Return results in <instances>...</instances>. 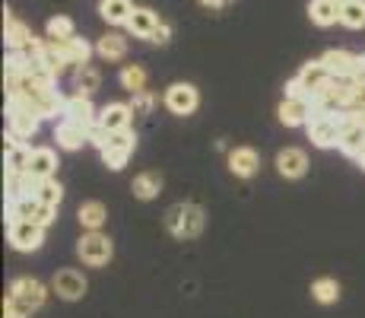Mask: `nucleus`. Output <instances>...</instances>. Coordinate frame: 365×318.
<instances>
[{
    "label": "nucleus",
    "instance_id": "9d476101",
    "mask_svg": "<svg viewBox=\"0 0 365 318\" xmlns=\"http://www.w3.org/2000/svg\"><path fill=\"white\" fill-rule=\"evenodd\" d=\"M54 140H58V146L61 150H83V146L89 144V127H83V124H76V121H61L58 127H54Z\"/></svg>",
    "mask_w": 365,
    "mask_h": 318
},
{
    "label": "nucleus",
    "instance_id": "f8f14e48",
    "mask_svg": "<svg viewBox=\"0 0 365 318\" xmlns=\"http://www.w3.org/2000/svg\"><path fill=\"white\" fill-rule=\"evenodd\" d=\"M64 118H67V121L83 124V127H93L96 121H99V111H96V105H93V102H89V96L76 93V96H70V99H67V105H64Z\"/></svg>",
    "mask_w": 365,
    "mask_h": 318
},
{
    "label": "nucleus",
    "instance_id": "f03ea898",
    "mask_svg": "<svg viewBox=\"0 0 365 318\" xmlns=\"http://www.w3.org/2000/svg\"><path fill=\"white\" fill-rule=\"evenodd\" d=\"M133 150H137V134L130 131H115L108 137V144L102 146V162L111 169V172H121L124 166H128V159L133 156Z\"/></svg>",
    "mask_w": 365,
    "mask_h": 318
},
{
    "label": "nucleus",
    "instance_id": "37998d69",
    "mask_svg": "<svg viewBox=\"0 0 365 318\" xmlns=\"http://www.w3.org/2000/svg\"><path fill=\"white\" fill-rule=\"evenodd\" d=\"M356 162H359V169H362V172H365V153H362V156H359V159H356Z\"/></svg>",
    "mask_w": 365,
    "mask_h": 318
},
{
    "label": "nucleus",
    "instance_id": "1a4fd4ad",
    "mask_svg": "<svg viewBox=\"0 0 365 318\" xmlns=\"http://www.w3.org/2000/svg\"><path fill=\"white\" fill-rule=\"evenodd\" d=\"M54 48L61 51V58H64L70 67H83V64H89V54H93V48H89L86 39H76V35H70V39H48Z\"/></svg>",
    "mask_w": 365,
    "mask_h": 318
},
{
    "label": "nucleus",
    "instance_id": "b1692460",
    "mask_svg": "<svg viewBox=\"0 0 365 318\" xmlns=\"http://www.w3.org/2000/svg\"><path fill=\"white\" fill-rule=\"evenodd\" d=\"M99 13H102L105 23H111V26H128V19H130V13H133V4H130V0H102V4H99Z\"/></svg>",
    "mask_w": 365,
    "mask_h": 318
},
{
    "label": "nucleus",
    "instance_id": "72a5a7b5",
    "mask_svg": "<svg viewBox=\"0 0 365 318\" xmlns=\"http://www.w3.org/2000/svg\"><path fill=\"white\" fill-rule=\"evenodd\" d=\"M35 197H38L41 204H51V207H58V204L64 201V188H61V182L45 179V182L38 185V194H35Z\"/></svg>",
    "mask_w": 365,
    "mask_h": 318
},
{
    "label": "nucleus",
    "instance_id": "423d86ee",
    "mask_svg": "<svg viewBox=\"0 0 365 318\" xmlns=\"http://www.w3.org/2000/svg\"><path fill=\"white\" fill-rule=\"evenodd\" d=\"M6 115H10V134H16L19 140H29L41 124L38 111L32 105H6Z\"/></svg>",
    "mask_w": 365,
    "mask_h": 318
},
{
    "label": "nucleus",
    "instance_id": "a19ab883",
    "mask_svg": "<svg viewBox=\"0 0 365 318\" xmlns=\"http://www.w3.org/2000/svg\"><path fill=\"white\" fill-rule=\"evenodd\" d=\"M353 76L356 83H359V86H365V54H359V58H356V67H353Z\"/></svg>",
    "mask_w": 365,
    "mask_h": 318
},
{
    "label": "nucleus",
    "instance_id": "6e6552de",
    "mask_svg": "<svg viewBox=\"0 0 365 318\" xmlns=\"http://www.w3.org/2000/svg\"><path fill=\"white\" fill-rule=\"evenodd\" d=\"M51 287H54V293H58L61 299L73 302V299H80V296L86 293V277H83L80 271H73V267H64V271L54 274Z\"/></svg>",
    "mask_w": 365,
    "mask_h": 318
},
{
    "label": "nucleus",
    "instance_id": "f257e3e1",
    "mask_svg": "<svg viewBox=\"0 0 365 318\" xmlns=\"http://www.w3.org/2000/svg\"><path fill=\"white\" fill-rule=\"evenodd\" d=\"M203 223H207V214L200 204H175L165 210V229L175 239H197L203 232Z\"/></svg>",
    "mask_w": 365,
    "mask_h": 318
},
{
    "label": "nucleus",
    "instance_id": "4be33fe9",
    "mask_svg": "<svg viewBox=\"0 0 365 318\" xmlns=\"http://www.w3.org/2000/svg\"><path fill=\"white\" fill-rule=\"evenodd\" d=\"M35 39L32 29L26 23L10 16V10H4V41L6 48H29V41Z\"/></svg>",
    "mask_w": 365,
    "mask_h": 318
},
{
    "label": "nucleus",
    "instance_id": "c756f323",
    "mask_svg": "<svg viewBox=\"0 0 365 318\" xmlns=\"http://www.w3.org/2000/svg\"><path fill=\"white\" fill-rule=\"evenodd\" d=\"M340 23L346 26V29H362L365 26V0H343Z\"/></svg>",
    "mask_w": 365,
    "mask_h": 318
},
{
    "label": "nucleus",
    "instance_id": "20e7f679",
    "mask_svg": "<svg viewBox=\"0 0 365 318\" xmlns=\"http://www.w3.org/2000/svg\"><path fill=\"white\" fill-rule=\"evenodd\" d=\"M6 239L16 252H35L41 249L45 242V226L32 223V220H16V223H6Z\"/></svg>",
    "mask_w": 365,
    "mask_h": 318
},
{
    "label": "nucleus",
    "instance_id": "473e14b6",
    "mask_svg": "<svg viewBox=\"0 0 365 318\" xmlns=\"http://www.w3.org/2000/svg\"><path fill=\"white\" fill-rule=\"evenodd\" d=\"M121 86L128 89V93H143L146 89V70L140 67V64H128V67L121 70Z\"/></svg>",
    "mask_w": 365,
    "mask_h": 318
},
{
    "label": "nucleus",
    "instance_id": "4c0bfd02",
    "mask_svg": "<svg viewBox=\"0 0 365 318\" xmlns=\"http://www.w3.org/2000/svg\"><path fill=\"white\" fill-rule=\"evenodd\" d=\"M153 105H156V96H150L146 89L143 93H133V102H130L133 115H146V111H153Z\"/></svg>",
    "mask_w": 365,
    "mask_h": 318
},
{
    "label": "nucleus",
    "instance_id": "ea45409f",
    "mask_svg": "<svg viewBox=\"0 0 365 318\" xmlns=\"http://www.w3.org/2000/svg\"><path fill=\"white\" fill-rule=\"evenodd\" d=\"M150 41H156V45H168V41H172V26H168V23H159V29L153 32Z\"/></svg>",
    "mask_w": 365,
    "mask_h": 318
},
{
    "label": "nucleus",
    "instance_id": "a211bd4d",
    "mask_svg": "<svg viewBox=\"0 0 365 318\" xmlns=\"http://www.w3.org/2000/svg\"><path fill=\"white\" fill-rule=\"evenodd\" d=\"M130 118H133V109L130 105H124V102H111V105H105V109L99 111V124L105 127V131H128L130 127Z\"/></svg>",
    "mask_w": 365,
    "mask_h": 318
},
{
    "label": "nucleus",
    "instance_id": "58836bf2",
    "mask_svg": "<svg viewBox=\"0 0 365 318\" xmlns=\"http://www.w3.org/2000/svg\"><path fill=\"white\" fill-rule=\"evenodd\" d=\"M286 96H292V99H308V102H312V99H314V93L305 86V83L299 80V76H296V80H289V83H286Z\"/></svg>",
    "mask_w": 365,
    "mask_h": 318
},
{
    "label": "nucleus",
    "instance_id": "39448f33",
    "mask_svg": "<svg viewBox=\"0 0 365 318\" xmlns=\"http://www.w3.org/2000/svg\"><path fill=\"white\" fill-rule=\"evenodd\" d=\"M200 105V96H197V86H191V83H172V86L165 89V109L172 111V115H194Z\"/></svg>",
    "mask_w": 365,
    "mask_h": 318
},
{
    "label": "nucleus",
    "instance_id": "c9c22d12",
    "mask_svg": "<svg viewBox=\"0 0 365 318\" xmlns=\"http://www.w3.org/2000/svg\"><path fill=\"white\" fill-rule=\"evenodd\" d=\"M54 217H58V207L35 201V207H32V217H29V220H32V223H38V226H51V223H54Z\"/></svg>",
    "mask_w": 365,
    "mask_h": 318
},
{
    "label": "nucleus",
    "instance_id": "5701e85b",
    "mask_svg": "<svg viewBox=\"0 0 365 318\" xmlns=\"http://www.w3.org/2000/svg\"><path fill=\"white\" fill-rule=\"evenodd\" d=\"M308 16H312V23L321 26V29L340 23V0H312V4H308Z\"/></svg>",
    "mask_w": 365,
    "mask_h": 318
},
{
    "label": "nucleus",
    "instance_id": "2f4dec72",
    "mask_svg": "<svg viewBox=\"0 0 365 318\" xmlns=\"http://www.w3.org/2000/svg\"><path fill=\"white\" fill-rule=\"evenodd\" d=\"M327 76H331V74H327V70H324V64H321V58H318V61H308L305 67L299 70V80L305 83V86L312 89V93H314V89L321 86V83L327 80Z\"/></svg>",
    "mask_w": 365,
    "mask_h": 318
},
{
    "label": "nucleus",
    "instance_id": "c85d7f7f",
    "mask_svg": "<svg viewBox=\"0 0 365 318\" xmlns=\"http://www.w3.org/2000/svg\"><path fill=\"white\" fill-rule=\"evenodd\" d=\"M73 86H76V93L93 96L96 89L102 86V74L96 67H89V64H83V67H73Z\"/></svg>",
    "mask_w": 365,
    "mask_h": 318
},
{
    "label": "nucleus",
    "instance_id": "c03bdc74",
    "mask_svg": "<svg viewBox=\"0 0 365 318\" xmlns=\"http://www.w3.org/2000/svg\"><path fill=\"white\" fill-rule=\"evenodd\" d=\"M340 4H343V0H340Z\"/></svg>",
    "mask_w": 365,
    "mask_h": 318
},
{
    "label": "nucleus",
    "instance_id": "6ab92c4d",
    "mask_svg": "<svg viewBox=\"0 0 365 318\" xmlns=\"http://www.w3.org/2000/svg\"><path fill=\"white\" fill-rule=\"evenodd\" d=\"M336 146L343 150V156L359 159L362 153H365V127H362V124H356V121H349V118H346V127H343L340 144H336Z\"/></svg>",
    "mask_w": 365,
    "mask_h": 318
},
{
    "label": "nucleus",
    "instance_id": "9b49d317",
    "mask_svg": "<svg viewBox=\"0 0 365 318\" xmlns=\"http://www.w3.org/2000/svg\"><path fill=\"white\" fill-rule=\"evenodd\" d=\"M277 172L283 179H302L308 172V156L299 146H286V150L277 153Z\"/></svg>",
    "mask_w": 365,
    "mask_h": 318
},
{
    "label": "nucleus",
    "instance_id": "a878e982",
    "mask_svg": "<svg viewBox=\"0 0 365 318\" xmlns=\"http://www.w3.org/2000/svg\"><path fill=\"white\" fill-rule=\"evenodd\" d=\"M32 67H35V61L26 48H10L6 51V61H4L6 76H26V74H32Z\"/></svg>",
    "mask_w": 365,
    "mask_h": 318
},
{
    "label": "nucleus",
    "instance_id": "ddd939ff",
    "mask_svg": "<svg viewBox=\"0 0 365 318\" xmlns=\"http://www.w3.org/2000/svg\"><path fill=\"white\" fill-rule=\"evenodd\" d=\"M277 115H279V121H283L286 127H302V124H308V118H312V102H308V99L286 96L283 102H279Z\"/></svg>",
    "mask_w": 365,
    "mask_h": 318
},
{
    "label": "nucleus",
    "instance_id": "7ed1b4c3",
    "mask_svg": "<svg viewBox=\"0 0 365 318\" xmlns=\"http://www.w3.org/2000/svg\"><path fill=\"white\" fill-rule=\"evenodd\" d=\"M76 254H80L83 264L89 267H105L111 261V254H115V245H111L108 236H102L99 229H89L86 236L76 242Z\"/></svg>",
    "mask_w": 365,
    "mask_h": 318
},
{
    "label": "nucleus",
    "instance_id": "393cba45",
    "mask_svg": "<svg viewBox=\"0 0 365 318\" xmlns=\"http://www.w3.org/2000/svg\"><path fill=\"white\" fill-rule=\"evenodd\" d=\"M76 220H80L83 229H102V223L108 220V210H105L102 201H86L76 210Z\"/></svg>",
    "mask_w": 365,
    "mask_h": 318
},
{
    "label": "nucleus",
    "instance_id": "2eb2a0df",
    "mask_svg": "<svg viewBox=\"0 0 365 318\" xmlns=\"http://www.w3.org/2000/svg\"><path fill=\"white\" fill-rule=\"evenodd\" d=\"M10 293L16 296L23 306H29V309H38L41 302L48 299V289L41 280H32V277H19V280H13V287H10Z\"/></svg>",
    "mask_w": 365,
    "mask_h": 318
},
{
    "label": "nucleus",
    "instance_id": "f3484780",
    "mask_svg": "<svg viewBox=\"0 0 365 318\" xmlns=\"http://www.w3.org/2000/svg\"><path fill=\"white\" fill-rule=\"evenodd\" d=\"M159 13H153L150 6H133V13H130V19H128V29L137 35V39H146L150 41L153 39V32L159 29Z\"/></svg>",
    "mask_w": 365,
    "mask_h": 318
},
{
    "label": "nucleus",
    "instance_id": "f704fd0d",
    "mask_svg": "<svg viewBox=\"0 0 365 318\" xmlns=\"http://www.w3.org/2000/svg\"><path fill=\"white\" fill-rule=\"evenodd\" d=\"M73 32V19L67 16H51L48 19V39H70Z\"/></svg>",
    "mask_w": 365,
    "mask_h": 318
},
{
    "label": "nucleus",
    "instance_id": "e433bc0d",
    "mask_svg": "<svg viewBox=\"0 0 365 318\" xmlns=\"http://www.w3.org/2000/svg\"><path fill=\"white\" fill-rule=\"evenodd\" d=\"M29 315H32V309L23 306V302H19L13 293L4 299V318H29Z\"/></svg>",
    "mask_w": 365,
    "mask_h": 318
},
{
    "label": "nucleus",
    "instance_id": "bb28decb",
    "mask_svg": "<svg viewBox=\"0 0 365 318\" xmlns=\"http://www.w3.org/2000/svg\"><path fill=\"white\" fill-rule=\"evenodd\" d=\"M130 191H133V197H137V201H153V197L163 191V175H159V172L137 175V179H133V185H130Z\"/></svg>",
    "mask_w": 365,
    "mask_h": 318
},
{
    "label": "nucleus",
    "instance_id": "dca6fc26",
    "mask_svg": "<svg viewBox=\"0 0 365 318\" xmlns=\"http://www.w3.org/2000/svg\"><path fill=\"white\" fill-rule=\"evenodd\" d=\"M257 166H261V156H257V150H251V146H235V150L229 153V172L238 175V179H251V175L257 172Z\"/></svg>",
    "mask_w": 365,
    "mask_h": 318
},
{
    "label": "nucleus",
    "instance_id": "79ce46f5",
    "mask_svg": "<svg viewBox=\"0 0 365 318\" xmlns=\"http://www.w3.org/2000/svg\"><path fill=\"white\" fill-rule=\"evenodd\" d=\"M203 6H210V10H220V6H226L229 0H200Z\"/></svg>",
    "mask_w": 365,
    "mask_h": 318
},
{
    "label": "nucleus",
    "instance_id": "7c9ffc66",
    "mask_svg": "<svg viewBox=\"0 0 365 318\" xmlns=\"http://www.w3.org/2000/svg\"><path fill=\"white\" fill-rule=\"evenodd\" d=\"M312 296L321 302V306H331V302L340 299V284L334 277H321L312 284Z\"/></svg>",
    "mask_w": 365,
    "mask_h": 318
},
{
    "label": "nucleus",
    "instance_id": "aec40b11",
    "mask_svg": "<svg viewBox=\"0 0 365 318\" xmlns=\"http://www.w3.org/2000/svg\"><path fill=\"white\" fill-rule=\"evenodd\" d=\"M356 58H359V54H349V51H343V48H331V51L321 54V64H324V70L331 76H349L356 67Z\"/></svg>",
    "mask_w": 365,
    "mask_h": 318
},
{
    "label": "nucleus",
    "instance_id": "4468645a",
    "mask_svg": "<svg viewBox=\"0 0 365 318\" xmlns=\"http://www.w3.org/2000/svg\"><path fill=\"white\" fill-rule=\"evenodd\" d=\"M26 172L32 175V179L45 182V179H54V172H58V153L51 150V146H35L32 156H29V169Z\"/></svg>",
    "mask_w": 365,
    "mask_h": 318
},
{
    "label": "nucleus",
    "instance_id": "cd10ccee",
    "mask_svg": "<svg viewBox=\"0 0 365 318\" xmlns=\"http://www.w3.org/2000/svg\"><path fill=\"white\" fill-rule=\"evenodd\" d=\"M96 51H99V58H105V61H121L124 54H128V39L118 35V32H108V35L99 39Z\"/></svg>",
    "mask_w": 365,
    "mask_h": 318
},
{
    "label": "nucleus",
    "instance_id": "0eeeda50",
    "mask_svg": "<svg viewBox=\"0 0 365 318\" xmlns=\"http://www.w3.org/2000/svg\"><path fill=\"white\" fill-rule=\"evenodd\" d=\"M29 156H32V146L26 144V140H19L16 134H6V137H4L6 172H26V169H29Z\"/></svg>",
    "mask_w": 365,
    "mask_h": 318
},
{
    "label": "nucleus",
    "instance_id": "412c9836",
    "mask_svg": "<svg viewBox=\"0 0 365 318\" xmlns=\"http://www.w3.org/2000/svg\"><path fill=\"white\" fill-rule=\"evenodd\" d=\"M64 105H67V99L58 93V89H45V93H38L32 99V109L38 111V118L45 121V118H64Z\"/></svg>",
    "mask_w": 365,
    "mask_h": 318
}]
</instances>
